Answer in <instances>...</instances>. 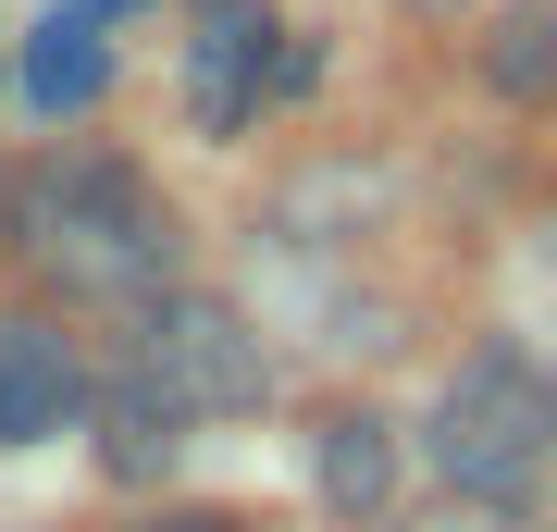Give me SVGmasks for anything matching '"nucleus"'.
I'll list each match as a JSON object with an SVG mask.
<instances>
[{
    "label": "nucleus",
    "mask_w": 557,
    "mask_h": 532,
    "mask_svg": "<svg viewBox=\"0 0 557 532\" xmlns=\"http://www.w3.org/2000/svg\"><path fill=\"white\" fill-rule=\"evenodd\" d=\"M533 25H557V0H533Z\"/></svg>",
    "instance_id": "f8f14e48"
},
{
    "label": "nucleus",
    "mask_w": 557,
    "mask_h": 532,
    "mask_svg": "<svg viewBox=\"0 0 557 532\" xmlns=\"http://www.w3.org/2000/svg\"><path fill=\"white\" fill-rule=\"evenodd\" d=\"M100 409V359L62 310H0V446H50Z\"/></svg>",
    "instance_id": "39448f33"
},
{
    "label": "nucleus",
    "mask_w": 557,
    "mask_h": 532,
    "mask_svg": "<svg viewBox=\"0 0 557 532\" xmlns=\"http://www.w3.org/2000/svg\"><path fill=\"white\" fill-rule=\"evenodd\" d=\"M112 372L149 384L186 434H223V421H260V409H273V347H260L248 297H223V285H174L161 310H137L112 335Z\"/></svg>",
    "instance_id": "7ed1b4c3"
},
{
    "label": "nucleus",
    "mask_w": 557,
    "mask_h": 532,
    "mask_svg": "<svg viewBox=\"0 0 557 532\" xmlns=\"http://www.w3.org/2000/svg\"><path fill=\"white\" fill-rule=\"evenodd\" d=\"M0 248H13V174H0Z\"/></svg>",
    "instance_id": "9d476101"
},
{
    "label": "nucleus",
    "mask_w": 557,
    "mask_h": 532,
    "mask_svg": "<svg viewBox=\"0 0 557 532\" xmlns=\"http://www.w3.org/2000/svg\"><path fill=\"white\" fill-rule=\"evenodd\" d=\"M100 13H124V0H100Z\"/></svg>",
    "instance_id": "ddd939ff"
},
{
    "label": "nucleus",
    "mask_w": 557,
    "mask_h": 532,
    "mask_svg": "<svg viewBox=\"0 0 557 532\" xmlns=\"http://www.w3.org/2000/svg\"><path fill=\"white\" fill-rule=\"evenodd\" d=\"M421 471L483 520H533L557 483V372L520 335H483L421 409Z\"/></svg>",
    "instance_id": "f03ea898"
},
{
    "label": "nucleus",
    "mask_w": 557,
    "mask_h": 532,
    "mask_svg": "<svg viewBox=\"0 0 557 532\" xmlns=\"http://www.w3.org/2000/svg\"><path fill=\"white\" fill-rule=\"evenodd\" d=\"M322 75V50H298V25L273 13V0H199V25H186V112L211 124V137H248L260 112H285Z\"/></svg>",
    "instance_id": "20e7f679"
},
{
    "label": "nucleus",
    "mask_w": 557,
    "mask_h": 532,
    "mask_svg": "<svg viewBox=\"0 0 557 532\" xmlns=\"http://www.w3.org/2000/svg\"><path fill=\"white\" fill-rule=\"evenodd\" d=\"M112 75H124L112 13H50V25H25V38H13V87H25V112H50V124L100 112Z\"/></svg>",
    "instance_id": "0eeeda50"
},
{
    "label": "nucleus",
    "mask_w": 557,
    "mask_h": 532,
    "mask_svg": "<svg viewBox=\"0 0 557 532\" xmlns=\"http://www.w3.org/2000/svg\"><path fill=\"white\" fill-rule=\"evenodd\" d=\"M13 248L50 285V310H87L112 335L186 285V211L161 198L149 161H124L100 137H62L13 174Z\"/></svg>",
    "instance_id": "f257e3e1"
},
{
    "label": "nucleus",
    "mask_w": 557,
    "mask_h": 532,
    "mask_svg": "<svg viewBox=\"0 0 557 532\" xmlns=\"http://www.w3.org/2000/svg\"><path fill=\"white\" fill-rule=\"evenodd\" d=\"M409 421H384V409H322L310 421V495H322V520H347V532H384L409 508Z\"/></svg>",
    "instance_id": "423d86ee"
},
{
    "label": "nucleus",
    "mask_w": 557,
    "mask_h": 532,
    "mask_svg": "<svg viewBox=\"0 0 557 532\" xmlns=\"http://www.w3.org/2000/svg\"><path fill=\"white\" fill-rule=\"evenodd\" d=\"M124 532H260L248 508H149V520H124Z\"/></svg>",
    "instance_id": "1a4fd4ad"
},
{
    "label": "nucleus",
    "mask_w": 557,
    "mask_h": 532,
    "mask_svg": "<svg viewBox=\"0 0 557 532\" xmlns=\"http://www.w3.org/2000/svg\"><path fill=\"white\" fill-rule=\"evenodd\" d=\"M409 13H471V0H409Z\"/></svg>",
    "instance_id": "9b49d317"
},
{
    "label": "nucleus",
    "mask_w": 557,
    "mask_h": 532,
    "mask_svg": "<svg viewBox=\"0 0 557 532\" xmlns=\"http://www.w3.org/2000/svg\"><path fill=\"white\" fill-rule=\"evenodd\" d=\"M384 532H520V520H483V508H458V495H434V508H397Z\"/></svg>",
    "instance_id": "6e6552de"
}]
</instances>
